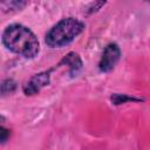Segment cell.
<instances>
[{
    "label": "cell",
    "instance_id": "7",
    "mask_svg": "<svg viewBox=\"0 0 150 150\" xmlns=\"http://www.w3.org/2000/svg\"><path fill=\"white\" fill-rule=\"evenodd\" d=\"M15 88H16V83H15L12 79L5 80V81L2 82V84H1V94H2V96L13 93V91L15 90Z\"/></svg>",
    "mask_w": 150,
    "mask_h": 150
},
{
    "label": "cell",
    "instance_id": "5",
    "mask_svg": "<svg viewBox=\"0 0 150 150\" xmlns=\"http://www.w3.org/2000/svg\"><path fill=\"white\" fill-rule=\"evenodd\" d=\"M59 64H66L69 67V74L71 76L76 75L81 69H82V61L79 56V54L74 53V52H70L68 53Z\"/></svg>",
    "mask_w": 150,
    "mask_h": 150
},
{
    "label": "cell",
    "instance_id": "4",
    "mask_svg": "<svg viewBox=\"0 0 150 150\" xmlns=\"http://www.w3.org/2000/svg\"><path fill=\"white\" fill-rule=\"evenodd\" d=\"M50 70H46V71H41L39 74H35L34 76H32L23 86H22V91L25 93V95H35L38 94L43 87L48 86L50 82Z\"/></svg>",
    "mask_w": 150,
    "mask_h": 150
},
{
    "label": "cell",
    "instance_id": "6",
    "mask_svg": "<svg viewBox=\"0 0 150 150\" xmlns=\"http://www.w3.org/2000/svg\"><path fill=\"white\" fill-rule=\"evenodd\" d=\"M111 102L116 105L118 104H122V103H125V102H130V101H141L139 98H136V97H130L125 94H112L111 95Z\"/></svg>",
    "mask_w": 150,
    "mask_h": 150
},
{
    "label": "cell",
    "instance_id": "2",
    "mask_svg": "<svg viewBox=\"0 0 150 150\" xmlns=\"http://www.w3.org/2000/svg\"><path fill=\"white\" fill-rule=\"evenodd\" d=\"M84 29V23L75 18H66L54 25L46 34L45 42L52 48L69 45Z\"/></svg>",
    "mask_w": 150,
    "mask_h": 150
},
{
    "label": "cell",
    "instance_id": "8",
    "mask_svg": "<svg viewBox=\"0 0 150 150\" xmlns=\"http://www.w3.org/2000/svg\"><path fill=\"white\" fill-rule=\"evenodd\" d=\"M0 130H1V131H0V134H1L0 139H1V143L4 144V143H5V142L8 139V137H9V130H8V129H6L4 125L0 128Z\"/></svg>",
    "mask_w": 150,
    "mask_h": 150
},
{
    "label": "cell",
    "instance_id": "1",
    "mask_svg": "<svg viewBox=\"0 0 150 150\" xmlns=\"http://www.w3.org/2000/svg\"><path fill=\"white\" fill-rule=\"evenodd\" d=\"M4 46L26 59H33L40 50L39 40L35 34L21 23H12L7 26L2 33Z\"/></svg>",
    "mask_w": 150,
    "mask_h": 150
},
{
    "label": "cell",
    "instance_id": "3",
    "mask_svg": "<svg viewBox=\"0 0 150 150\" xmlns=\"http://www.w3.org/2000/svg\"><path fill=\"white\" fill-rule=\"evenodd\" d=\"M121 57V49L117 43H108L102 53V56L98 62V69L102 73H108L115 68Z\"/></svg>",
    "mask_w": 150,
    "mask_h": 150
}]
</instances>
